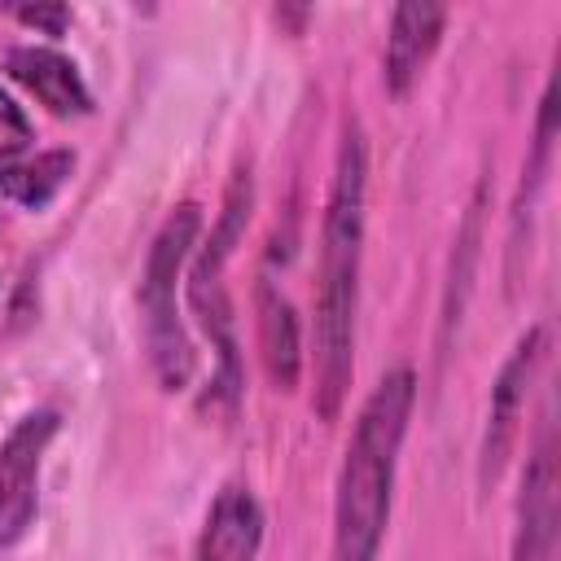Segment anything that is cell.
Listing matches in <instances>:
<instances>
[{"instance_id":"6da1fadb","label":"cell","mask_w":561,"mask_h":561,"mask_svg":"<svg viewBox=\"0 0 561 561\" xmlns=\"http://www.w3.org/2000/svg\"><path fill=\"white\" fill-rule=\"evenodd\" d=\"M364 206H368V145L359 123H346L337 140L333 188L320 219V267H316V412L324 421L342 412L355 368Z\"/></svg>"},{"instance_id":"3957f363","label":"cell","mask_w":561,"mask_h":561,"mask_svg":"<svg viewBox=\"0 0 561 561\" xmlns=\"http://www.w3.org/2000/svg\"><path fill=\"white\" fill-rule=\"evenodd\" d=\"M197 232H202V210L193 202L175 206L158 228L140 272V333H145L149 368L162 381V390H184L193 377V346L175 294H180V272L197 245Z\"/></svg>"},{"instance_id":"ba28073f","label":"cell","mask_w":561,"mask_h":561,"mask_svg":"<svg viewBox=\"0 0 561 561\" xmlns=\"http://www.w3.org/2000/svg\"><path fill=\"white\" fill-rule=\"evenodd\" d=\"M259 543H263V508L250 486L228 482L206 513L197 561H254Z\"/></svg>"},{"instance_id":"5bb4252c","label":"cell","mask_w":561,"mask_h":561,"mask_svg":"<svg viewBox=\"0 0 561 561\" xmlns=\"http://www.w3.org/2000/svg\"><path fill=\"white\" fill-rule=\"evenodd\" d=\"M13 18L26 22V26H35V31H44V35H61L66 22H70V9L66 4H18Z\"/></svg>"},{"instance_id":"30bf717a","label":"cell","mask_w":561,"mask_h":561,"mask_svg":"<svg viewBox=\"0 0 561 561\" xmlns=\"http://www.w3.org/2000/svg\"><path fill=\"white\" fill-rule=\"evenodd\" d=\"M254 307H259V337H263V364L272 373V381L280 390H294L298 386V373H302V342H298V316L294 307L285 302V294H276L267 280H259V294H254Z\"/></svg>"},{"instance_id":"52a82bcc","label":"cell","mask_w":561,"mask_h":561,"mask_svg":"<svg viewBox=\"0 0 561 561\" xmlns=\"http://www.w3.org/2000/svg\"><path fill=\"white\" fill-rule=\"evenodd\" d=\"M447 26V9L443 4H425V0H408L390 13V35H386V92L403 96L425 61L434 57L438 39Z\"/></svg>"},{"instance_id":"7a4b0ae2","label":"cell","mask_w":561,"mask_h":561,"mask_svg":"<svg viewBox=\"0 0 561 561\" xmlns=\"http://www.w3.org/2000/svg\"><path fill=\"white\" fill-rule=\"evenodd\" d=\"M416 403V373L390 368L364 399L333 495V561H377L390 522L399 447Z\"/></svg>"},{"instance_id":"5b68a950","label":"cell","mask_w":561,"mask_h":561,"mask_svg":"<svg viewBox=\"0 0 561 561\" xmlns=\"http://www.w3.org/2000/svg\"><path fill=\"white\" fill-rule=\"evenodd\" d=\"M543 351H548V333L543 324H530L513 355L504 359L495 386H491V408H486V430H482V447H478V478L482 486H491L517 443V425H522V412H526V394L535 386V373L543 364Z\"/></svg>"},{"instance_id":"7c38bea8","label":"cell","mask_w":561,"mask_h":561,"mask_svg":"<svg viewBox=\"0 0 561 561\" xmlns=\"http://www.w3.org/2000/svg\"><path fill=\"white\" fill-rule=\"evenodd\" d=\"M482 202H486V188L473 193L469 202V215L460 224V237H456V259L460 267H451V280H447V307H443V329L451 333V324L460 320V302H465V289H469V263L478 259V237H482Z\"/></svg>"},{"instance_id":"277c9868","label":"cell","mask_w":561,"mask_h":561,"mask_svg":"<svg viewBox=\"0 0 561 561\" xmlns=\"http://www.w3.org/2000/svg\"><path fill=\"white\" fill-rule=\"evenodd\" d=\"M57 412H26L0 443V548L18 543L39 508V465L57 438Z\"/></svg>"},{"instance_id":"4fadbf2b","label":"cell","mask_w":561,"mask_h":561,"mask_svg":"<svg viewBox=\"0 0 561 561\" xmlns=\"http://www.w3.org/2000/svg\"><path fill=\"white\" fill-rule=\"evenodd\" d=\"M26 140H31V118L22 114V105L9 92H0V162L22 153Z\"/></svg>"},{"instance_id":"8fae6325","label":"cell","mask_w":561,"mask_h":561,"mask_svg":"<svg viewBox=\"0 0 561 561\" xmlns=\"http://www.w3.org/2000/svg\"><path fill=\"white\" fill-rule=\"evenodd\" d=\"M75 171V153L70 149H53V153H39L31 162H18V167H0V193L13 197L18 206H48L66 180Z\"/></svg>"},{"instance_id":"9c48e42d","label":"cell","mask_w":561,"mask_h":561,"mask_svg":"<svg viewBox=\"0 0 561 561\" xmlns=\"http://www.w3.org/2000/svg\"><path fill=\"white\" fill-rule=\"evenodd\" d=\"M4 61H9V75L22 88H31L53 114H88L92 110V92L66 53H57L48 44H18V48H9Z\"/></svg>"},{"instance_id":"8992f818","label":"cell","mask_w":561,"mask_h":561,"mask_svg":"<svg viewBox=\"0 0 561 561\" xmlns=\"http://www.w3.org/2000/svg\"><path fill=\"white\" fill-rule=\"evenodd\" d=\"M557 447H552V425H543L526 473H522V495H517V535H513V561H557Z\"/></svg>"}]
</instances>
